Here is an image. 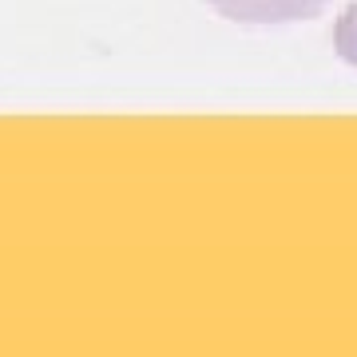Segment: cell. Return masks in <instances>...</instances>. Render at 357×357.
I'll use <instances>...</instances> for the list:
<instances>
[{
	"label": "cell",
	"instance_id": "1",
	"mask_svg": "<svg viewBox=\"0 0 357 357\" xmlns=\"http://www.w3.org/2000/svg\"><path fill=\"white\" fill-rule=\"evenodd\" d=\"M218 16L234 24H294L326 13L333 0H206Z\"/></svg>",
	"mask_w": 357,
	"mask_h": 357
},
{
	"label": "cell",
	"instance_id": "2",
	"mask_svg": "<svg viewBox=\"0 0 357 357\" xmlns=\"http://www.w3.org/2000/svg\"><path fill=\"white\" fill-rule=\"evenodd\" d=\"M333 52H337L349 68H357V4H349V8L333 20Z\"/></svg>",
	"mask_w": 357,
	"mask_h": 357
}]
</instances>
